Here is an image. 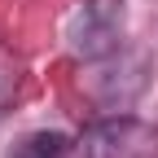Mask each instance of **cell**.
Listing matches in <instances>:
<instances>
[{"mask_svg": "<svg viewBox=\"0 0 158 158\" xmlns=\"http://www.w3.org/2000/svg\"><path fill=\"white\" fill-rule=\"evenodd\" d=\"M84 158H158V127L132 114L97 118L84 132Z\"/></svg>", "mask_w": 158, "mask_h": 158, "instance_id": "obj_1", "label": "cell"}, {"mask_svg": "<svg viewBox=\"0 0 158 158\" xmlns=\"http://www.w3.org/2000/svg\"><path fill=\"white\" fill-rule=\"evenodd\" d=\"M118 35H123V0H88L75 18L70 48L84 62H106L118 48Z\"/></svg>", "mask_w": 158, "mask_h": 158, "instance_id": "obj_2", "label": "cell"}, {"mask_svg": "<svg viewBox=\"0 0 158 158\" xmlns=\"http://www.w3.org/2000/svg\"><path fill=\"white\" fill-rule=\"evenodd\" d=\"M70 136L62 132H31L13 145V158H70Z\"/></svg>", "mask_w": 158, "mask_h": 158, "instance_id": "obj_3", "label": "cell"}, {"mask_svg": "<svg viewBox=\"0 0 158 158\" xmlns=\"http://www.w3.org/2000/svg\"><path fill=\"white\" fill-rule=\"evenodd\" d=\"M18 84H22V66H18V57H13L5 44H0V118H5V110L13 106Z\"/></svg>", "mask_w": 158, "mask_h": 158, "instance_id": "obj_4", "label": "cell"}]
</instances>
